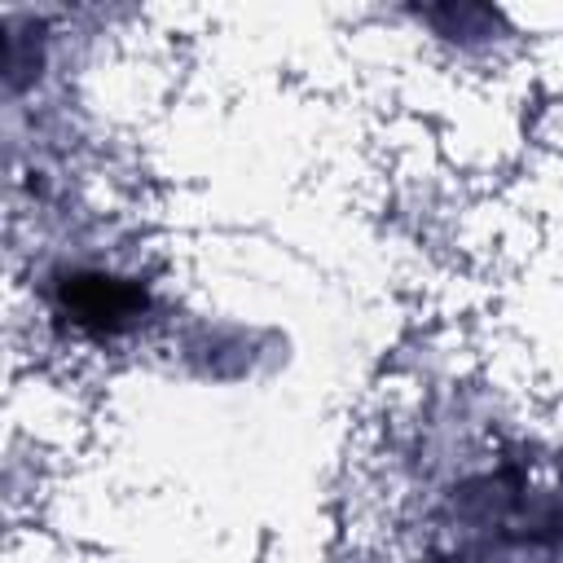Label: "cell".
<instances>
[{"label": "cell", "instance_id": "obj_1", "mask_svg": "<svg viewBox=\"0 0 563 563\" xmlns=\"http://www.w3.org/2000/svg\"><path fill=\"white\" fill-rule=\"evenodd\" d=\"M62 303L88 330H119L145 308V290L110 273H75L62 286Z\"/></svg>", "mask_w": 563, "mask_h": 563}]
</instances>
